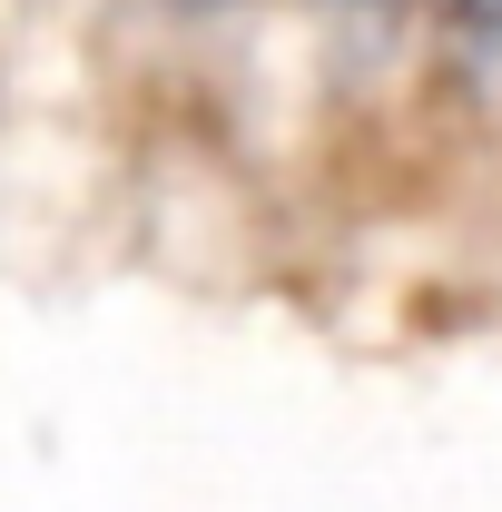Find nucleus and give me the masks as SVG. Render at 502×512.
<instances>
[{
    "instance_id": "f257e3e1",
    "label": "nucleus",
    "mask_w": 502,
    "mask_h": 512,
    "mask_svg": "<svg viewBox=\"0 0 502 512\" xmlns=\"http://www.w3.org/2000/svg\"><path fill=\"white\" fill-rule=\"evenodd\" d=\"M463 20H473L483 40H502V0H463Z\"/></svg>"
}]
</instances>
